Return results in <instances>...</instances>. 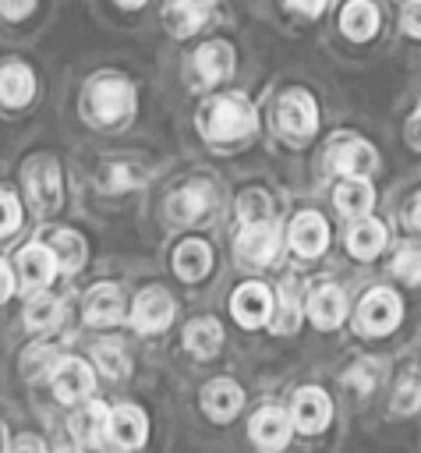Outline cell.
I'll return each mask as SVG.
<instances>
[{"mask_svg":"<svg viewBox=\"0 0 421 453\" xmlns=\"http://www.w3.org/2000/svg\"><path fill=\"white\" fill-rule=\"evenodd\" d=\"M209 209H212V188L209 184H188V188L173 191L170 202H166V216L173 223H180V226L202 219Z\"/></svg>","mask_w":421,"mask_h":453,"instance_id":"obj_9","label":"cell"},{"mask_svg":"<svg viewBox=\"0 0 421 453\" xmlns=\"http://www.w3.org/2000/svg\"><path fill=\"white\" fill-rule=\"evenodd\" d=\"M14 449H42V439H35V435H21V439L14 442Z\"/></svg>","mask_w":421,"mask_h":453,"instance_id":"obj_44","label":"cell"},{"mask_svg":"<svg viewBox=\"0 0 421 453\" xmlns=\"http://www.w3.org/2000/svg\"><path fill=\"white\" fill-rule=\"evenodd\" d=\"M251 439H255L258 446H265V449L287 446V439H290V421H287V414L276 411V407L258 411V414L251 418Z\"/></svg>","mask_w":421,"mask_h":453,"instance_id":"obj_19","label":"cell"},{"mask_svg":"<svg viewBox=\"0 0 421 453\" xmlns=\"http://www.w3.org/2000/svg\"><path fill=\"white\" fill-rule=\"evenodd\" d=\"M11 290H14V283H11V269L0 262V304L11 297Z\"/></svg>","mask_w":421,"mask_h":453,"instance_id":"obj_42","label":"cell"},{"mask_svg":"<svg viewBox=\"0 0 421 453\" xmlns=\"http://www.w3.org/2000/svg\"><path fill=\"white\" fill-rule=\"evenodd\" d=\"M375 368H379L375 361H357V365L350 368V375H347V382H350V386H357L361 393H368V389L375 386V379H379V372H375Z\"/></svg>","mask_w":421,"mask_h":453,"instance_id":"obj_37","label":"cell"},{"mask_svg":"<svg viewBox=\"0 0 421 453\" xmlns=\"http://www.w3.org/2000/svg\"><path fill=\"white\" fill-rule=\"evenodd\" d=\"M343 311H347V297H343L340 287L322 283L318 290H311V297H308V315H311V322H315L318 329L340 326V322H343Z\"/></svg>","mask_w":421,"mask_h":453,"instance_id":"obj_14","label":"cell"},{"mask_svg":"<svg viewBox=\"0 0 421 453\" xmlns=\"http://www.w3.org/2000/svg\"><path fill=\"white\" fill-rule=\"evenodd\" d=\"M382 244H386V226H382L379 219H361V223L350 226V234H347V248H350V255H357V258H375V255L382 251Z\"/></svg>","mask_w":421,"mask_h":453,"instance_id":"obj_25","label":"cell"},{"mask_svg":"<svg viewBox=\"0 0 421 453\" xmlns=\"http://www.w3.org/2000/svg\"><path fill=\"white\" fill-rule=\"evenodd\" d=\"M290 7H297V11H304V14H322L325 0H290Z\"/></svg>","mask_w":421,"mask_h":453,"instance_id":"obj_41","label":"cell"},{"mask_svg":"<svg viewBox=\"0 0 421 453\" xmlns=\"http://www.w3.org/2000/svg\"><path fill=\"white\" fill-rule=\"evenodd\" d=\"M294 326H297V301H294V294L283 290V304H279V315H276L272 329L276 333H294Z\"/></svg>","mask_w":421,"mask_h":453,"instance_id":"obj_38","label":"cell"},{"mask_svg":"<svg viewBox=\"0 0 421 453\" xmlns=\"http://www.w3.org/2000/svg\"><path fill=\"white\" fill-rule=\"evenodd\" d=\"M64 319V304L57 301V297H50V294H39V297H32L28 301V308H25V326L28 329H53L57 322Z\"/></svg>","mask_w":421,"mask_h":453,"instance_id":"obj_29","label":"cell"},{"mask_svg":"<svg viewBox=\"0 0 421 453\" xmlns=\"http://www.w3.org/2000/svg\"><path fill=\"white\" fill-rule=\"evenodd\" d=\"M272 311V297L262 283H244L237 294H233V319L244 326V329H255L269 319Z\"/></svg>","mask_w":421,"mask_h":453,"instance_id":"obj_13","label":"cell"},{"mask_svg":"<svg viewBox=\"0 0 421 453\" xmlns=\"http://www.w3.org/2000/svg\"><path fill=\"white\" fill-rule=\"evenodd\" d=\"M393 407H396L400 414H410V411H417V407H421V382H417V379H407V382L396 389V400H393Z\"/></svg>","mask_w":421,"mask_h":453,"instance_id":"obj_36","label":"cell"},{"mask_svg":"<svg viewBox=\"0 0 421 453\" xmlns=\"http://www.w3.org/2000/svg\"><path fill=\"white\" fill-rule=\"evenodd\" d=\"M92 357H96V365H99L106 375H113V379L127 375V357H124V350H120L117 343H99V347L92 350Z\"/></svg>","mask_w":421,"mask_h":453,"instance_id":"obj_32","label":"cell"},{"mask_svg":"<svg viewBox=\"0 0 421 453\" xmlns=\"http://www.w3.org/2000/svg\"><path fill=\"white\" fill-rule=\"evenodd\" d=\"M403 28H407V35H417L421 39V0H407V7H403Z\"/></svg>","mask_w":421,"mask_h":453,"instance_id":"obj_39","label":"cell"},{"mask_svg":"<svg viewBox=\"0 0 421 453\" xmlns=\"http://www.w3.org/2000/svg\"><path fill=\"white\" fill-rule=\"evenodd\" d=\"M32 7H35V0H0V14H4V18H11V21L25 18Z\"/></svg>","mask_w":421,"mask_h":453,"instance_id":"obj_40","label":"cell"},{"mask_svg":"<svg viewBox=\"0 0 421 453\" xmlns=\"http://www.w3.org/2000/svg\"><path fill=\"white\" fill-rule=\"evenodd\" d=\"M71 428H74L78 442H85V446H99V442H103V435L110 432V414H106V407H103V403H88L85 411H78V414H74Z\"/></svg>","mask_w":421,"mask_h":453,"instance_id":"obj_26","label":"cell"},{"mask_svg":"<svg viewBox=\"0 0 421 453\" xmlns=\"http://www.w3.org/2000/svg\"><path fill=\"white\" fill-rule=\"evenodd\" d=\"M393 273H396L400 280H407V283H421V248L403 244V248L396 251V258H393Z\"/></svg>","mask_w":421,"mask_h":453,"instance_id":"obj_31","label":"cell"},{"mask_svg":"<svg viewBox=\"0 0 421 453\" xmlns=\"http://www.w3.org/2000/svg\"><path fill=\"white\" fill-rule=\"evenodd\" d=\"M371 202H375V195H371L364 177H350V180H343L336 188V209L343 216H364L371 209Z\"/></svg>","mask_w":421,"mask_h":453,"instance_id":"obj_27","label":"cell"},{"mask_svg":"<svg viewBox=\"0 0 421 453\" xmlns=\"http://www.w3.org/2000/svg\"><path fill=\"white\" fill-rule=\"evenodd\" d=\"M276 124H279V131H283L294 145H301V142H304V138H311V134H315V127H318L315 99H311L308 92H301V88H294V92L279 96Z\"/></svg>","mask_w":421,"mask_h":453,"instance_id":"obj_3","label":"cell"},{"mask_svg":"<svg viewBox=\"0 0 421 453\" xmlns=\"http://www.w3.org/2000/svg\"><path fill=\"white\" fill-rule=\"evenodd\" d=\"M21 365H25V375H28V379H42V375H50V368H57L60 361H57V350H53V347H32Z\"/></svg>","mask_w":421,"mask_h":453,"instance_id":"obj_33","label":"cell"},{"mask_svg":"<svg viewBox=\"0 0 421 453\" xmlns=\"http://www.w3.org/2000/svg\"><path fill=\"white\" fill-rule=\"evenodd\" d=\"M202 131L209 142L216 145H226V142H241L255 131V110L244 96H223L216 99L205 117H202Z\"/></svg>","mask_w":421,"mask_h":453,"instance_id":"obj_1","label":"cell"},{"mask_svg":"<svg viewBox=\"0 0 421 453\" xmlns=\"http://www.w3.org/2000/svg\"><path fill=\"white\" fill-rule=\"evenodd\" d=\"M230 71H233V50H230L226 42H205V46L195 53V60H191V74H195V81H198L202 88L223 81Z\"/></svg>","mask_w":421,"mask_h":453,"instance_id":"obj_8","label":"cell"},{"mask_svg":"<svg viewBox=\"0 0 421 453\" xmlns=\"http://www.w3.org/2000/svg\"><path fill=\"white\" fill-rule=\"evenodd\" d=\"M53 389H57V400H64V403H74V400L88 396L92 393V372H88V365L78 361V357L60 361L53 368Z\"/></svg>","mask_w":421,"mask_h":453,"instance_id":"obj_12","label":"cell"},{"mask_svg":"<svg viewBox=\"0 0 421 453\" xmlns=\"http://www.w3.org/2000/svg\"><path fill=\"white\" fill-rule=\"evenodd\" d=\"M18 223H21V205L14 195L4 191L0 195V237H11L18 230Z\"/></svg>","mask_w":421,"mask_h":453,"instance_id":"obj_35","label":"cell"},{"mask_svg":"<svg viewBox=\"0 0 421 453\" xmlns=\"http://www.w3.org/2000/svg\"><path fill=\"white\" fill-rule=\"evenodd\" d=\"M209 11H212V0H170L163 18H166L173 35H191L195 28H202Z\"/></svg>","mask_w":421,"mask_h":453,"instance_id":"obj_16","label":"cell"},{"mask_svg":"<svg viewBox=\"0 0 421 453\" xmlns=\"http://www.w3.org/2000/svg\"><path fill=\"white\" fill-rule=\"evenodd\" d=\"M269 212H272V205H269V198L262 191H244L241 195V219L244 223H265Z\"/></svg>","mask_w":421,"mask_h":453,"instance_id":"obj_34","label":"cell"},{"mask_svg":"<svg viewBox=\"0 0 421 453\" xmlns=\"http://www.w3.org/2000/svg\"><path fill=\"white\" fill-rule=\"evenodd\" d=\"M184 343H188L191 354H198V357H212V354L219 350V343H223V329H219L216 319H198V322L188 326Z\"/></svg>","mask_w":421,"mask_h":453,"instance_id":"obj_28","label":"cell"},{"mask_svg":"<svg viewBox=\"0 0 421 453\" xmlns=\"http://www.w3.org/2000/svg\"><path fill=\"white\" fill-rule=\"evenodd\" d=\"M340 25H343V32L350 35V39H371L375 35V28H379V11H375V4H368V0H350L347 7H343V14H340Z\"/></svg>","mask_w":421,"mask_h":453,"instance_id":"obj_24","label":"cell"},{"mask_svg":"<svg viewBox=\"0 0 421 453\" xmlns=\"http://www.w3.org/2000/svg\"><path fill=\"white\" fill-rule=\"evenodd\" d=\"M131 103H134L131 85L120 81V78H99V81H92V88H88V96H85V106L92 110V117H96L99 124H117V120H124V117L131 113Z\"/></svg>","mask_w":421,"mask_h":453,"instance_id":"obj_2","label":"cell"},{"mask_svg":"<svg viewBox=\"0 0 421 453\" xmlns=\"http://www.w3.org/2000/svg\"><path fill=\"white\" fill-rule=\"evenodd\" d=\"M170 319H173V301H170L166 290L149 287V290H142V294L134 297V308H131L134 329H142V333H159V329L170 326Z\"/></svg>","mask_w":421,"mask_h":453,"instance_id":"obj_7","label":"cell"},{"mask_svg":"<svg viewBox=\"0 0 421 453\" xmlns=\"http://www.w3.org/2000/svg\"><path fill=\"white\" fill-rule=\"evenodd\" d=\"M50 248H53V255H57V265L67 269V273L85 262V241H81L74 230H57V234L50 237Z\"/></svg>","mask_w":421,"mask_h":453,"instance_id":"obj_30","label":"cell"},{"mask_svg":"<svg viewBox=\"0 0 421 453\" xmlns=\"http://www.w3.org/2000/svg\"><path fill=\"white\" fill-rule=\"evenodd\" d=\"M173 269L180 280H202L209 269H212V251L209 244L202 241H184L177 251H173Z\"/></svg>","mask_w":421,"mask_h":453,"instance_id":"obj_23","label":"cell"},{"mask_svg":"<svg viewBox=\"0 0 421 453\" xmlns=\"http://www.w3.org/2000/svg\"><path fill=\"white\" fill-rule=\"evenodd\" d=\"M117 4H120V7H142L145 0H117Z\"/></svg>","mask_w":421,"mask_h":453,"instance_id":"obj_46","label":"cell"},{"mask_svg":"<svg viewBox=\"0 0 421 453\" xmlns=\"http://www.w3.org/2000/svg\"><path fill=\"white\" fill-rule=\"evenodd\" d=\"M124 311V301H120V290L113 283H99L88 297H85V319L92 326H110L117 322Z\"/></svg>","mask_w":421,"mask_h":453,"instance_id":"obj_21","label":"cell"},{"mask_svg":"<svg viewBox=\"0 0 421 453\" xmlns=\"http://www.w3.org/2000/svg\"><path fill=\"white\" fill-rule=\"evenodd\" d=\"M145 414L138 411V407H117L113 414H110V439L117 442V446H124V449H134V446H142L145 442Z\"/></svg>","mask_w":421,"mask_h":453,"instance_id":"obj_18","label":"cell"},{"mask_svg":"<svg viewBox=\"0 0 421 453\" xmlns=\"http://www.w3.org/2000/svg\"><path fill=\"white\" fill-rule=\"evenodd\" d=\"M290 244H294V251L304 255V258L322 255L325 244H329V226H325V219H322L318 212H301V216H294Z\"/></svg>","mask_w":421,"mask_h":453,"instance_id":"obj_11","label":"cell"},{"mask_svg":"<svg viewBox=\"0 0 421 453\" xmlns=\"http://www.w3.org/2000/svg\"><path fill=\"white\" fill-rule=\"evenodd\" d=\"M400 311H403V308H400V297H396L393 290L379 287V290L364 294V301H361V308H357V329L368 333V336H382V333L396 329Z\"/></svg>","mask_w":421,"mask_h":453,"instance_id":"obj_5","label":"cell"},{"mask_svg":"<svg viewBox=\"0 0 421 453\" xmlns=\"http://www.w3.org/2000/svg\"><path fill=\"white\" fill-rule=\"evenodd\" d=\"M25 191H28V202L35 212H53L60 205V195H64V180H60V170L53 159L39 156L25 166Z\"/></svg>","mask_w":421,"mask_h":453,"instance_id":"obj_4","label":"cell"},{"mask_svg":"<svg viewBox=\"0 0 421 453\" xmlns=\"http://www.w3.org/2000/svg\"><path fill=\"white\" fill-rule=\"evenodd\" d=\"M35 92V78L25 64H7L0 67V103L4 106H25Z\"/></svg>","mask_w":421,"mask_h":453,"instance_id":"obj_22","label":"cell"},{"mask_svg":"<svg viewBox=\"0 0 421 453\" xmlns=\"http://www.w3.org/2000/svg\"><path fill=\"white\" fill-rule=\"evenodd\" d=\"M329 166L347 177H364L375 170V152H371V145H364L357 138H340L329 149Z\"/></svg>","mask_w":421,"mask_h":453,"instance_id":"obj_10","label":"cell"},{"mask_svg":"<svg viewBox=\"0 0 421 453\" xmlns=\"http://www.w3.org/2000/svg\"><path fill=\"white\" fill-rule=\"evenodd\" d=\"M202 403H205V411H209L216 421H226V418H233V414L241 411L244 393H241V386H237V382H230V379H216V382H209V386H205Z\"/></svg>","mask_w":421,"mask_h":453,"instance_id":"obj_17","label":"cell"},{"mask_svg":"<svg viewBox=\"0 0 421 453\" xmlns=\"http://www.w3.org/2000/svg\"><path fill=\"white\" fill-rule=\"evenodd\" d=\"M279 255V230L269 223H248L237 237V258L244 265H269Z\"/></svg>","mask_w":421,"mask_h":453,"instance_id":"obj_6","label":"cell"},{"mask_svg":"<svg viewBox=\"0 0 421 453\" xmlns=\"http://www.w3.org/2000/svg\"><path fill=\"white\" fill-rule=\"evenodd\" d=\"M18 265H21V280L28 287H42V283H50V276L57 269V255L50 244H28V248H21Z\"/></svg>","mask_w":421,"mask_h":453,"instance_id":"obj_20","label":"cell"},{"mask_svg":"<svg viewBox=\"0 0 421 453\" xmlns=\"http://www.w3.org/2000/svg\"><path fill=\"white\" fill-rule=\"evenodd\" d=\"M329 414H333V407H329V396L322 389H301L294 396V425L301 432H322Z\"/></svg>","mask_w":421,"mask_h":453,"instance_id":"obj_15","label":"cell"},{"mask_svg":"<svg viewBox=\"0 0 421 453\" xmlns=\"http://www.w3.org/2000/svg\"><path fill=\"white\" fill-rule=\"evenodd\" d=\"M410 223L421 230V198H417V202H414V209H410Z\"/></svg>","mask_w":421,"mask_h":453,"instance_id":"obj_45","label":"cell"},{"mask_svg":"<svg viewBox=\"0 0 421 453\" xmlns=\"http://www.w3.org/2000/svg\"><path fill=\"white\" fill-rule=\"evenodd\" d=\"M407 134H410V145H417V149H421V110L410 117V124H407Z\"/></svg>","mask_w":421,"mask_h":453,"instance_id":"obj_43","label":"cell"}]
</instances>
